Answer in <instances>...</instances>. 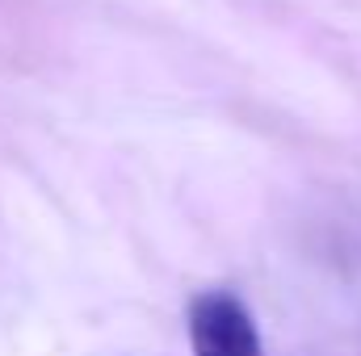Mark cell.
I'll list each match as a JSON object with an SVG mask.
<instances>
[{
    "instance_id": "cell-1",
    "label": "cell",
    "mask_w": 361,
    "mask_h": 356,
    "mask_svg": "<svg viewBox=\"0 0 361 356\" xmlns=\"http://www.w3.org/2000/svg\"><path fill=\"white\" fill-rule=\"evenodd\" d=\"M189 348L193 356H265L252 310L227 289H206L189 302Z\"/></svg>"
}]
</instances>
